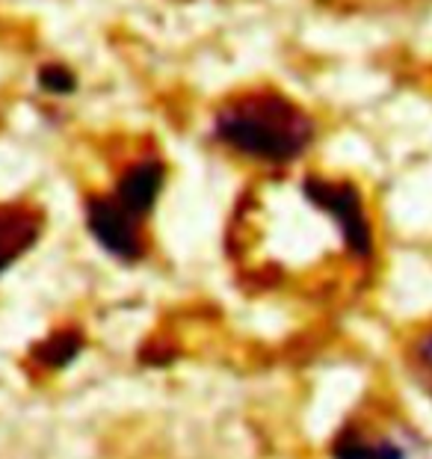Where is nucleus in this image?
Listing matches in <instances>:
<instances>
[{
    "label": "nucleus",
    "instance_id": "nucleus-4",
    "mask_svg": "<svg viewBox=\"0 0 432 459\" xmlns=\"http://www.w3.org/2000/svg\"><path fill=\"white\" fill-rule=\"evenodd\" d=\"M163 181H166V166L160 160L151 158V154L149 158H136L122 169L110 196L119 202L131 217L143 222L151 213L157 199H160Z\"/></svg>",
    "mask_w": 432,
    "mask_h": 459
},
{
    "label": "nucleus",
    "instance_id": "nucleus-5",
    "mask_svg": "<svg viewBox=\"0 0 432 459\" xmlns=\"http://www.w3.org/2000/svg\"><path fill=\"white\" fill-rule=\"evenodd\" d=\"M36 234L39 222L33 213H27L24 208H0V273L18 255H24Z\"/></svg>",
    "mask_w": 432,
    "mask_h": 459
},
{
    "label": "nucleus",
    "instance_id": "nucleus-1",
    "mask_svg": "<svg viewBox=\"0 0 432 459\" xmlns=\"http://www.w3.org/2000/svg\"><path fill=\"white\" fill-rule=\"evenodd\" d=\"M213 136L243 160L284 166L306 154L317 140V122L284 92L255 86L216 107Z\"/></svg>",
    "mask_w": 432,
    "mask_h": 459
},
{
    "label": "nucleus",
    "instance_id": "nucleus-2",
    "mask_svg": "<svg viewBox=\"0 0 432 459\" xmlns=\"http://www.w3.org/2000/svg\"><path fill=\"white\" fill-rule=\"evenodd\" d=\"M306 199L317 208L320 213L335 222L343 247H347L356 258H370L373 255V229L365 211V199L352 187L350 181H332V178H317L311 175L302 184Z\"/></svg>",
    "mask_w": 432,
    "mask_h": 459
},
{
    "label": "nucleus",
    "instance_id": "nucleus-3",
    "mask_svg": "<svg viewBox=\"0 0 432 459\" xmlns=\"http://www.w3.org/2000/svg\"><path fill=\"white\" fill-rule=\"evenodd\" d=\"M86 220H90V231L95 240L101 243L107 252H113L116 258L134 261L143 255V222L131 217L113 196H95L86 208Z\"/></svg>",
    "mask_w": 432,
    "mask_h": 459
},
{
    "label": "nucleus",
    "instance_id": "nucleus-8",
    "mask_svg": "<svg viewBox=\"0 0 432 459\" xmlns=\"http://www.w3.org/2000/svg\"><path fill=\"white\" fill-rule=\"evenodd\" d=\"M411 368H415L418 383L432 394V329L424 332L411 347Z\"/></svg>",
    "mask_w": 432,
    "mask_h": 459
},
{
    "label": "nucleus",
    "instance_id": "nucleus-6",
    "mask_svg": "<svg viewBox=\"0 0 432 459\" xmlns=\"http://www.w3.org/2000/svg\"><path fill=\"white\" fill-rule=\"evenodd\" d=\"M338 459H402V451L388 442V438H365V436H343L338 451H335Z\"/></svg>",
    "mask_w": 432,
    "mask_h": 459
},
{
    "label": "nucleus",
    "instance_id": "nucleus-7",
    "mask_svg": "<svg viewBox=\"0 0 432 459\" xmlns=\"http://www.w3.org/2000/svg\"><path fill=\"white\" fill-rule=\"evenodd\" d=\"M39 83H42V90L51 92V95H68V92L77 90L74 72L60 65V63H48L42 72H39Z\"/></svg>",
    "mask_w": 432,
    "mask_h": 459
}]
</instances>
